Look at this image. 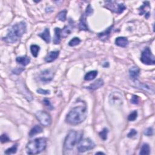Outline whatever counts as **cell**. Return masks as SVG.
I'll return each instance as SVG.
<instances>
[{
    "label": "cell",
    "mask_w": 155,
    "mask_h": 155,
    "mask_svg": "<svg viewBox=\"0 0 155 155\" xmlns=\"http://www.w3.org/2000/svg\"><path fill=\"white\" fill-rule=\"evenodd\" d=\"M140 69L136 66H133L129 70V75L130 77L132 79L136 80V79L140 76Z\"/></svg>",
    "instance_id": "obj_12"
},
{
    "label": "cell",
    "mask_w": 155,
    "mask_h": 155,
    "mask_svg": "<svg viewBox=\"0 0 155 155\" xmlns=\"http://www.w3.org/2000/svg\"><path fill=\"white\" fill-rule=\"evenodd\" d=\"M27 30L26 23L24 21H21L16 24L9 29L7 36L3 38V41L7 43H15L26 33Z\"/></svg>",
    "instance_id": "obj_2"
},
{
    "label": "cell",
    "mask_w": 155,
    "mask_h": 155,
    "mask_svg": "<svg viewBox=\"0 0 155 155\" xmlns=\"http://www.w3.org/2000/svg\"><path fill=\"white\" fill-rule=\"evenodd\" d=\"M104 81L102 79H98L96 80L93 83L87 87V88L89 90H95L102 87L104 86Z\"/></svg>",
    "instance_id": "obj_15"
},
{
    "label": "cell",
    "mask_w": 155,
    "mask_h": 155,
    "mask_svg": "<svg viewBox=\"0 0 155 155\" xmlns=\"http://www.w3.org/2000/svg\"><path fill=\"white\" fill-rule=\"evenodd\" d=\"M97 75V72L96 70L90 71L88 73H87L85 76L84 79L86 81H92L94 79Z\"/></svg>",
    "instance_id": "obj_24"
},
{
    "label": "cell",
    "mask_w": 155,
    "mask_h": 155,
    "mask_svg": "<svg viewBox=\"0 0 155 155\" xmlns=\"http://www.w3.org/2000/svg\"><path fill=\"white\" fill-rule=\"evenodd\" d=\"M66 15H67V11L64 10L60 12L57 16V18L61 21H65L66 20Z\"/></svg>",
    "instance_id": "obj_30"
},
{
    "label": "cell",
    "mask_w": 155,
    "mask_h": 155,
    "mask_svg": "<svg viewBox=\"0 0 155 155\" xmlns=\"http://www.w3.org/2000/svg\"><path fill=\"white\" fill-rule=\"evenodd\" d=\"M81 138H79L78 133L75 130H71L68 133L64 143V149L70 151L73 149L75 145L79 142Z\"/></svg>",
    "instance_id": "obj_4"
},
{
    "label": "cell",
    "mask_w": 155,
    "mask_h": 155,
    "mask_svg": "<svg viewBox=\"0 0 155 155\" xmlns=\"http://www.w3.org/2000/svg\"><path fill=\"white\" fill-rule=\"evenodd\" d=\"M115 44L121 47H126L128 44V39L126 37H118L115 39Z\"/></svg>",
    "instance_id": "obj_16"
},
{
    "label": "cell",
    "mask_w": 155,
    "mask_h": 155,
    "mask_svg": "<svg viewBox=\"0 0 155 155\" xmlns=\"http://www.w3.org/2000/svg\"><path fill=\"white\" fill-rule=\"evenodd\" d=\"M95 143L93 142V141H92L90 140V139L81 138L78 142L77 149L79 152L84 153L87 151H89L95 148Z\"/></svg>",
    "instance_id": "obj_5"
},
{
    "label": "cell",
    "mask_w": 155,
    "mask_h": 155,
    "mask_svg": "<svg viewBox=\"0 0 155 155\" xmlns=\"http://www.w3.org/2000/svg\"><path fill=\"white\" fill-rule=\"evenodd\" d=\"M54 76V72L52 69H47L41 73L39 78L44 83H48L52 80Z\"/></svg>",
    "instance_id": "obj_10"
},
{
    "label": "cell",
    "mask_w": 155,
    "mask_h": 155,
    "mask_svg": "<svg viewBox=\"0 0 155 155\" xmlns=\"http://www.w3.org/2000/svg\"><path fill=\"white\" fill-rule=\"evenodd\" d=\"M131 102L133 104H138L140 102V97L136 95H133L131 99Z\"/></svg>",
    "instance_id": "obj_36"
},
{
    "label": "cell",
    "mask_w": 155,
    "mask_h": 155,
    "mask_svg": "<svg viewBox=\"0 0 155 155\" xmlns=\"http://www.w3.org/2000/svg\"><path fill=\"white\" fill-rule=\"evenodd\" d=\"M93 13V10L92 9V7H91L90 4H88V6L86 8V14L87 16H90L92 15Z\"/></svg>",
    "instance_id": "obj_35"
},
{
    "label": "cell",
    "mask_w": 155,
    "mask_h": 155,
    "mask_svg": "<svg viewBox=\"0 0 155 155\" xmlns=\"http://www.w3.org/2000/svg\"><path fill=\"white\" fill-rule=\"evenodd\" d=\"M81 39L79 38H77V37H75L72 38L70 41L69 43V45L70 46V47H74V46H76L77 45H78L80 43H81Z\"/></svg>",
    "instance_id": "obj_29"
},
{
    "label": "cell",
    "mask_w": 155,
    "mask_h": 155,
    "mask_svg": "<svg viewBox=\"0 0 155 155\" xmlns=\"http://www.w3.org/2000/svg\"><path fill=\"white\" fill-rule=\"evenodd\" d=\"M136 135H137L136 130L135 129H132L131 130H130V132L128 133L127 136L128 137H133L135 136Z\"/></svg>",
    "instance_id": "obj_38"
},
{
    "label": "cell",
    "mask_w": 155,
    "mask_h": 155,
    "mask_svg": "<svg viewBox=\"0 0 155 155\" xmlns=\"http://www.w3.org/2000/svg\"><path fill=\"white\" fill-rule=\"evenodd\" d=\"M42 132H43V128L39 126L36 125L30 130V131L29 133V135L30 137H33L35 135L39 134V133H41Z\"/></svg>",
    "instance_id": "obj_21"
},
{
    "label": "cell",
    "mask_w": 155,
    "mask_h": 155,
    "mask_svg": "<svg viewBox=\"0 0 155 155\" xmlns=\"http://www.w3.org/2000/svg\"><path fill=\"white\" fill-rule=\"evenodd\" d=\"M79 29L81 30H85V31L88 30V26L86 22V17L84 15H82L81 18L80 19V21L79 24Z\"/></svg>",
    "instance_id": "obj_22"
},
{
    "label": "cell",
    "mask_w": 155,
    "mask_h": 155,
    "mask_svg": "<svg viewBox=\"0 0 155 155\" xmlns=\"http://www.w3.org/2000/svg\"><path fill=\"white\" fill-rule=\"evenodd\" d=\"M141 61L143 64L146 65H154V56L149 47H146L142 51L141 57Z\"/></svg>",
    "instance_id": "obj_7"
},
{
    "label": "cell",
    "mask_w": 155,
    "mask_h": 155,
    "mask_svg": "<svg viewBox=\"0 0 155 155\" xmlns=\"http://www.w3.org/2000/svg\"><path fill=\"white\" fill-rule=\"evenodd\" d=\"M38 36L39 37L41 38L44 41L47 43H49L51 41V37H50V30L49 29L46 28L43 32L38 34Z\"/></svg>",
    "instance_id": "obj_17"
},
{
    "label": "cell",
    "mask_w": 155,
    "mask_h": 155,
    "mask_svg": "<svg viewBox=\"0 0 155 155\" xmlns=\"http://www.w3.org/2000/svg\"><path fill=\"white\" fill-rule=\"evenodd\" d=\"M17 149H18V144H15L12 147H11V148H9L8 149H7L5 151L4 153L6 154H15V153H16V152L17 151Z\"/></svg>",
    "instance_id": "obj_27"
},
{
    "label": "cell",
    "mask_w": 155,
    "mask_h": 155,
    "mask_svg": "<svg viewBox=\"0 0 155 155\" xmlns=\"http://www.w3.org/2000/svg\"><path fill=\"white\" fill-rule=\"evenodd\" d=\"M17 62L20 64H21L23 66H26L30 63V57L27 56H20L17 58L16 60Z\"/></svg>",
    "instance_id": "obj_19"
},
{
    "label": "cell",
    "mask_w": 155,
    "mask_h": 155,
    "mask_svg": "<svg viewBox=\"0 0 155 155\" xmlns=\"http://www.w3.org/2000/svg\"><path fill=\"white\" fill-rule=\"evenodd\" d=\"M35 117L43 126L48 127L52 123V118L48 113L45 111H38L35 113Z\"/></svg>",
    "instance_id": "obj_6"
},
{
    "label": "cell",
    "mask_w": 155,
    "mask_h": 155,
    "mask_svg": "<svg viewBox=\"0 0 155 155\" xmlns=\"http://www.w3.org/2000/svg\"><path fill=\"white\" fill-rule=\"evenodd\" d=\"M24 69H21V68H16L13 71V73H15V74H17V75H19L20 74V73L24 70Z\"/></svg>",
    "instance_id": "obj_39"
},
{
    "label": "cell",
    "mask_w": 155,
    "mask_h": 155,
    "mask_svg": "<svg viewBox=\"0 0 155 155\" xmlns=\"http://www.w3.org/2000/svg\"><path fill=\"white\" fill-rule=\"evenodd\" d=\"M150 153V148L148 144H143L141 146L140 154L141 155H149Z\"/></svg>",
    "instance_id": "obj_23"
},
{
    "label": "cell",
    "mask_w": 155,
    "mask_h": 155,
    "mask_svg": "<svg viewBox=\"0 0 155 155\" xmlns=\"http://www.w3.org/2000/svg\"><path fill=\"white\" fill-rule=\"evenodd\" d=\"M108 133H109L108 129L107 128H104L101 132H100L99 135L103 141H105V140H107V139Z\"/></svg>",
    "instance_id": "obj_28"
},
{
    "label": "cell",
    "mask_w": 155,
    "mask_h": 155,
    "mask_svg": "<svg viewBox=\"0 0 155 155\" xmlns=\"http://www.w3.org/2000/svg\"><path fill=\"white\" fill-rule=\"evenodd\" d=\"M144 135L147 136H152L153 135V129L152 127H149L147 128V129L145 130L144 131Z\"/></svg>",
    "instance_id": "obj_33"
},
{
    "label": "cell",
    "mask_w": 155,
    "mask_h": 155,
    "mask_svg": "<svg viewBox=\"0 0 155 155\" xmlns=\"http://www.w3.org/2000/svg\"><path fill=\"white\" fill-rule=\"evenodd\" d=\"M37 92L39 94L42 95H48L50 94V91L49 90H43L42 88H39L37 90Z\"/></svg>",
    "instance_id": "obj_37"
},
{
    "label": "cell",
    "mask_w": 155,
    "mask_h": 155,
    "mask_svg": "<svg viewBox=\"0 0 155 155\" xmlns=\"http://www.w3.org/2000/svg\"><path fill=\"white\" fill-rule=\"evenodd\" d=\"M96 154H105V153H103V152H97Z\"/></svg>",
    "instance_id": "obj_40"
},
{
    "label": "cell",
    "mask_w": 155,
    "mask_h": 155,
    "mask_svg": "<svg viewBox=\"0 0 155 155\" xmlns=\"http://www.w3.org/2000/svg\"><path fill=\"white\" fill-rule=\"evenodd\" d=\"M136 86L138 87V88H140L141 89H142L144 90V91H146V92H147L150 93H151V94H153L154 93V87L152 86H150L147 84H144V83H141L140 82H138V83L137 84Z\"/></svg>",
    "instance_id": "obj_18"
},
{
    "label": "cell",
    "mask_w": 155,
    "mask_h": 155,
    "mask_svg": "<svg viewBox=\"0 0 155 155\" xmlns=\"http://www.w3.org/2000/svg\"><path fill=\"white\" fill-rule=\"evenodd\" d=\"M87 116V108L84 102L82 104L73 107L67 114L66 121L70 125L76 126L82 122Z\"/></svg>",
    "instance_id": "obj_1"
},
{
    "label": "cell",
    "mask_w": 155,
    "mask_h": 155,
    "mask_svg": "<svg viewBox=\"0 0 155 155\" xmlns=\"http://www.w3.org/2000/svg\"><path fill=\"white\" fill-rule=\"evenodd\" d=\"M109 102L113 105H120L123 102V96L119 92H113L109 96Z\"/></svg>",
    "instance_id": "obj_9"
},
{
    "label": "cell",
    "mask_w": 155,
    "mask_h": 155,
    "mask_svg": "<svg viewBox=\"0 0 155 155\" xmlns=\"http://www.w3.org/2000/svg\"><path fill=\"white\" fill-rule=\"evenodd\" d=\"M43 103L49 110H53V105L51 104L50 101L48 100V99H44L43 100Z\"/></svg>",
    "instance_id": "obj_32"
},
{
    "label": "cell",
    "mask_w": 155,
    "mask_h": 155,
    "mask_svg": "<svg viewBox=\"0 0 155 155\" xmlns=\"http://www.w3.org/2000/svg\"><path fill=\"white\" fill-rule=\"evenodd\" d=\"M137 111H133L132 113L130 114L128 116V120L129 121H134L137 119Z\"/></svg>",
    "instance_id": "obj_31"
},
{
    "label": "cell",
    "mask_w": 155,
    "mask_h": 155,
    "mask_svg": "<svg viewBox=\"0 0 155 155\" xmlns=\"http://www.w3.org/2000/svg\"><path fill=\"white\" fill-rule=\"evenodd\" d=\"M113 29V26H110L109 28H107L105 31L101 32V33H100L98 34V37L99 38L103 41H107L109 39L110 34L112 33V31Z\"/></svg>",
    "instance_id": "obj_11"
},
{
    "label": "cell",
    "mask_w": 155,
    "mask_h": 155,
    "mask_svg": "<svg viewBox=\"0 0 155 155\" xmlns=\"http://www.w3.org/2000/svg\"><path fill=\"white\" fill-rule=\"evenodd\" d=\"M61 29L56 27L55 29V36L53 38V43L55 44H59L61 42Z\"/></svg>",
    "instance_id": "obj_20"
},
{
    "label": "cell",
    "mask_w": 155,
    "mask_h": 155,
    "mask_svg": "<svg viewBox=\"0 0 155 155\" xmlns=\"http://www.w3.org/2000/svg\"><path fill=\"white\" fill-rule=\"evenodd\" d=\"M60 55L59 51H52L48 53L45 58V60L47 62H52L58 58Z\"/></svg>",
    "instance_id": "obj_13"
},
{
    "label": "cell",
    "mask_w": 155,
    "mask_h": 155,
    "mask_svg": "<svg viewBox=\"0 0 155 155\" xmlns=\"http://www.w3.org/2000/svg\"><path fill=\"white\" fill-rule=\"evenodd\" d=\"M149 8V7H150V4H149V2L148 1H145V2H144L143 3V5L141 6L140 7V14L141 15H144L145 14V17L146 18H149V17L150 16V12H147L146 11V9L147 8Z\"/></svg>",
    "instance_id": "obj_14"
},
{
    "label": "cell",
    "mask_w": 155,
    "mask_h": 155,
    "mask_svg": "<svg viewBox=\"0 0 155 155\" xmlns=\"http://www.w3.org/2000/svg\"><path fill=\"white\" fill-rule=\"evenodd\" d=\"M107 4L105 7L107 8L110 11L116 13L118 14H121L126 9V7L124 4H118L116 1H105Z\"/></svg>",
    "instance_id": "obj_8"
},
{
    "label": "cell",
    "mask_w": 155,
    "mask_h": 155,
    "mask_svg": "<svg viewBox=\"0 0 155 155\" xmlns=\"http://www.w3.org/2000/svg\"><path fill=\"white\" fill-rule=\"evenodd\" d=\"M70 26H65V27L61 30V37L63 38H66L70 33H71V29H70Z\"/></svg>",
    "instance_id": "obj_26"
},
{
    "label": "cell",
    "mask_w": 155,
    "mask_h": 155,
    "mask_svg": "<svg viewBox=\"0 0 155 155\" xmlns=\"http://www.w3.org/2000/svg\"><path fill=\"white\" fill-rule=\"evenodd\" d=\"M40 50V47L38 45L36 44H32L30 46V51L31 53L34 57H37L38 53Z\"/></svg>",
    "instance_id": "obj_25"
},
{
    "label": "cell",
    "mask_w": 155,
    "mask_h": 155,
    "mask_svg": "<svg viewBox=\"0 0 155 155\" xmlns=\"http://www.w3.org/2000/svg\"><path fill=\"white\" fill-rule=\"evenodd\" d=\"M11 141L10 139L6 134H3L1 136V143H6L7 142Z\"/></svg>",
    "instance_id": "obj_34"
},
{
    "label": "cell",
    "mask_w": 155,
    "mask_h": 155,
    "mask_svg": "<svg viewBox=\"0 0 155 155\" xmlns=\"http://www.w3.org/2000/svg\"><path fill=\"white\" fill-rule=\"evenodd\" d=\"M47 146V140L44 137L36 138L29 142L26 146V151L29 154H37L44 151Z\"/></svg>",
    "instance_id": "obj_3"
}]
</instances>
